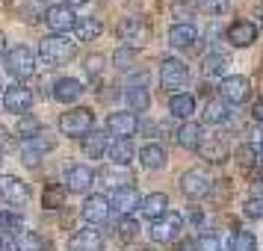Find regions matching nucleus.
<instances>
[{
  "label": "nucleus",
  "instance_id": "46",
  "mask_svg": "<svg viewBox=\"0 0 263 251\" xmlns=\"http://www.w3.org/2000/svg\"><path fill=\"white\" fill-rule=\"evenodd\" d=\"M190 222H192V225H201V222H204V213L198 210V207H192V210H190Z\"/></svg>",
  "mask_w": 263,
  "mask_h": 251
},
{
  "label": "nucleus",
  "instance_id": "30",
  "mask_svg": "<svg viewBox=\"0 0 263 251\" xmlns=\"http://www.w3.org/2000/svg\"><path fill=\"white\" fill-rule=\"evenodd\" d=\"M48 248V242L33 234V230H21V234H15V248L12 251H45Z\"/></svg>",
  "mask_w": 263,
  "mask_h": 251
},
{
  "label": "nucleus",
  "instance_id": "48",
  "mask_svg": "<svg viewBox=\"0 0 263 251\" xmlns=\"http://www.w3.org/2000/svg\"><path fill=\"white\" fill-rule=\"evenodd\" d=\"M6 145H9V133L0 127V154H3V148H6Z\"/></svg>",
  "mask_w": 263,
  "mask_h": 251
},
{
  "label": "nucleus",
  "instance_id": "50",
  "mask_svg": "<svg viewBox=\"0 0 263 251\" xmlns=\"http://www.w3.org/2000/svg\"><path fill=\"white\" fill-rule=\"evenodd\" d=\"M3 45H6V38H3V33H0V53H3Z\"/></svg>",
  "mask_w": 263,
  "mask_h": 251
},
{
  "label": "nucleus",
  "instance_id": "38",
  "mask_svg": "<svg viewBox=\"0 0 263 251\" xmlns=\"http://www.w3.org/2000/svg\"><path fill=\"white\" fill-rule=\"evenodd\" d=\"M62 204H65V189L57 186V183H50L48 189H45V207L48 210H60Z\"/></svg>",
  "mask_w": 263,
  "mask_h": 251
},
{
  "label": "nucleus",
  "instance_id": "4",
  "mask_svg": "<svg viewBox=\"0 0 263 251\" xmlns=\"http://www.w3.org/2000/svg\"><path fill=\"white\" fill-rule=\"evenodd\" d=\"M249 95H251L249 77L231 74V77H222V80H219V101H225V104H242Z\"/></svg>",
  "mask_w": 263,
  "mask_h": 251
},
{
  "label": "nucleus",
  "instance_id": "8",
  "mask_svg": "<svg viewBox=\"0 0 263 251\" xmlns=\"http://www.w3.org/2000/svg\"><path fill=\"white\" fill-rule=\"evenodd\" d=\"M213 189V180L210 175L204 171V168H190V171H183V178H180V192L186 195V198H204V195H210Z\"/></svg>",
  "mask_w": 263,
  "mask_h": 251
},
{
  "label": "nucleus",
  "instance_id": "28",
  "mask_svg": "<svg viewBox=\"0 0 263 251\" xmlns=\"http://www.w3.org/2000/svg\"><path fill=\"white\" fill-rule=\"evenodd\" d=\"M107 154H109V160H112V166H127L133 160V145H130V139H116V142L107 148Z\"/></svg>",
  "mask_w": 263,
  "mask_h": 251
},
{
  "label": "nucleus",
  "instance_id": "40",
  "mask_svg": "<svg viewBox=\"0 0 263 251\" xmlns=\"http://www.w3.org/2000/svg\"><path fill=\"white\" fill-rule=\"evenodd\" d=\"M136 230H139V225L133 222L130 216H124V219L119 222V237L121 239H133V237H136Z\"/></svg>",
  "mask_w": 263,
  "mask_h": 251
},
{
  "label": "nucleus",
  "instance_id": "12",
  "mask_svg": "<svg viewBox=\"0 0 263 251\" xmlns=\"http://www.w3.org/2000/svg\"><path fill=\"white\" fill-rule=\"evenodd\" d=\"M0 198L15 204V207H21V204H27V198H30V189H27V183L21 178H15V175H0Z\"/></svg>",
  "mask_w": 263,
  "mask_h": 251
},
{
  "label": "nucleus",
  "instance_id": "44",
  "mask_svg": "<svg viewBox=\"0 0 263 251\" xmlns=\"http://www.w3.org/2000/svg\"><path fill=\"white\" fill-rule=\"evenodd\" d=\"M239 163H242V166H251V163H254V151H251V145H246V148H239Z\"/></svg>",
  "mask_w": 263,
  "mask_h": 251
},
{
  "label": "nucleus",
  "instance_id": "17",
  "mask_svg": "<svg viewBox=\"0 0 263 251\" xmlns=\"http://www.w3.org/2000/svg\"><path fill=\"white\" fill-rule=\"evenodd\" d=\"M68 251H104V237L95 227H83L68 239Z\"/></svg>",
  "mask_w": 263,
  "mask_h": 251
},
{
  "label": "nucleus",
  "instance_id": "49",
  "mask_svg": "<svg viewBox=\"0 0 263 251\" xmlns=\"http://www.w3.org/2000/svg\"><path fill=\"white\" fill-rule=\"evenodd\" d=\"M83 3H89V0H65V6H71V9L74 6H83Z\"/></svg>",
  "mask_w": 263,
  "mask_h": 251
},
{
  "label": "nucleus",
  "instance_id": "25",
  "mask_svg": "<svg viewBox=\"0 0 263 251\" xmlns=\"http://www.w3.org/2000/svg\"><path fill=\"white\" fill-rule=\"evenodd\" d=\"M198 154L207 160V163H225L228 160V145L222 139H204L198 145Z\"/></svg>",
  "mask_w": 263,
  "mask_h": 251
},
{
  "label": "nucleus",
  "instance_id": "7",
  "mask_svg": "<svg viewBox=\"0 0 263 251\" xmlns=\"http://www.w3.org/2000/svg\"><path fill=\"white\" fill-rule=\"evenodd\" d=\"M160 83H163V89H168V92L183 89V86L190 83V68L180 60L168 56V60H163V65H160Z\"/></svg>",
  "mask_w": 263,
  "mask_h": 251
},
{
  "label": "nucleus",
  "instance_id": "23",
  "mask_svg": "<svg viewBox=\"0 0 263 251\" xmlns=\"http://www.w3.org/2000/svg\"><path fill=\"white\" fill-rule=\"evenodd\" d=\"M168 112L175 115V119H190L192 112H195V98L190 95V92H175L172 95V101H168Z\"/></svg>",
  "mask_w": 263,
  "mask_h": 251
},
{
  "label": "nucleus",
  "instance_id": "36",
  "mask_svg": "<svg viewBox=\"0 0 263 251\" xmlns=\"http://www.w3.org/2000/svg\"><path fill=\"white\" fill-rule=\"evenodd\" d=\"M112 62H116L119 71H130L133 65H136V50L124 45V48H119L116 53H112Z\"/></svg>",
  "mask_w": 263,
  "mask_h": 251
},
{
  "label": "nucleus",
  "instance_id": "3",
  "mask_svg": "<svg viewBox=\"0 0 263 251\" xmlns=\"http://www.w3.org/2000/svg\"><path fill=\"white\" fill-rule=\"evenodd\" d=\"M92 127H95V115H92V109H86V107H74L60 115V130L65 136L83 139L86 133H92Z\"/></svg>",
  "mask_w": 263,
  "mask_h": 251
},
{
  "label": "nucleus",
  "instance_id": "33",
  "mask_svg": "<svg viewBox=\"0 0 263 251\" xmlns=\"http://www.w3.org/2000/svg\"><path fill=\"white\" fill-rule=\"evenodd\" d=\"M0 230L3 234H21L24 230V216L12 210H0Z\"/></svg>",
  "mask_w": 263,
  "mask_h": 251
},
{
  "label": "nucleus",
  "instance_id": "35",
  "mask_svg": "<svg viewBox=\"0 0 263 251\" xmlns=\"http://www.w3.org/2000/svg\"><path fill=\"white\" fill-rule=\"evenodd\" d=\"M231 251H257V239L251 230H234L231 237Z\"/></svg>",
  "mask_w": 263,
  "mask_h": 251
},
{
  "label": "nucleus",
  "instance_id": "45",
  "mask_svg": "<svg viewBox=\"0 0 263 251\" xmlns=\"http://www.w3.org/2000/svg\"><path fill=\"white\" fill-rule=\"evenodd\" d=\"M175 251H198V242H195V239H183V242H178Z\"/></svg>",
  "mask_w": 263,
  "mask_h": 251
},
{
  "label": "nucleus",
  "instance_id": "43",
  "mask_svg": "<svg viewBox=\"0 0 263 251\" xmlns=\"http://www.w3.org/2000/svg\"><path fill=\"white\" fill-rule=\"evenodd\" d=\"M101 68H104V56H101V53H95V56H89V60H86V71L92 74V77L101 74Z\"/></svg>",
  "mask_w": 263,
  "mask_h": 251
},
{
  "label": "nucleus",
  "instance_id": "27",
  "mask_svg": "<svg viewBox=\"0 0 263 251\" xmlns=\"http://www.w3.org/2000/svg\"><path fill=\"white\" fill-rule=\"evenodd\" d=\"M124 101H127L130 112H145V109L151 107V92H148L145 86H130V89L124 92Z\"/></svg>",
  "mask_w": 263,
  "mask_h": 251
},
{
  "label": "nucleus",
  "instance_id": "22",
  "mask_svg": "<svg viewBox=\"0 0 263 251\" xmlns=\"http://www.w3.org/2000/svg\"><path fill=\"white\" fill-rule=\"evenodd\" d=\"M175 139H178L180 148L198 151V145L204 142V130H201V124H195V121H186V124H180V130L175 133Z\"/></svg>",
  "mask_w": 263,
  "mask_h": 251
},
{
  "label": "nucleus",
  "instance_id": "11",
  "mask_svg": "<svg viewBox=\"0 0 263 251\" xmlns=\"http://www.w3.org/2000/svg\"><path fill=\"white\" fill-rule=\"evenodd\" d=\"M139 130V119L136 112H109L107 115V133L116 139H130Z\"/></svg>",
  "mask_w": 263,
  "mask_h": 251
},
{
  "label": "nucleus",
  "instance_id": "37",
  "mask_svg": "<svg viewBox=\"0 0 263 251\" xmlns=\"http://www.w3.org/2000/svg\"><path fill=\"white\" fill-rule=\"evenodd\" d=\"M18 133L24 136V139H33V136H39L42 133V124H39V119L36 115H21V121H18Z\"/></svg>",
  "mask_w": 263,
  "mask_h": 251
},
{
  "label": "nucleus",
  "instance_id": "26",
  "mask_svg": "<svg viewBox=\"0 0 263 251\" xmlns=\"http://www.w3.org/2000/svg\"><path fill=\"white\" fill-rule=\"evenodd\" d=\"M166 148H160V145H145L142 151H139V163H142L145 168H151V171H157V168L166 166Z\"/></svg>",
  "mask_w": 263,
  "mask_h": 251
},
{
  "label": "nucleus",
  "instance_id": "18",
  "mask_svg": "<svg viewBox=\"0 0 263 251\" xmlns=\"http://www.w3.org/2000/svg\"><path fill=\"white\" fill-rule=\"evenodd\" d=\"M195 38H198V30H195V24H190V21H180V24H175L168 30V45L178 48V50L192 48Z\"/></svg>",
  "mask_w": 263,
  "mask_h": 251
},
{
  "label": "nucleus",
  "instance_id": "39",
  "mask_svg": "<svg viewBox=\"0 0 263 251\" xmlns=\"http://www.w3.org/2000/svg\"><path fill=\"white\" fill-rule=\"evenodd\" d=\"M242 213L246 219H263V198H249L242 204Z\"/></svg>",
  "mask_w": 263,
  "mask_h": 251
},
{
  "label": "nucleus",
  "instance_id": "24",
  "mask_svg": "<svg viewBox=\"0 0 263 251\" xmlns=\"http://www.w3.org/2000/svg\"><path fill=\"white\" fill-rule=\"evenodd\" d=\"M107 148H109V142L101 130H92V133L83 136V154L89 157V160H101V157L107 154Z\"/></svg>",
  "mask_w": 263,
  "mask_h": 251
},
{
  "label": "nucleus",
  "instance_id": "20",
  "mask_svg": "<svg viewBox=\"0 0 263 251\" xmlns=\"http://www.w3.org/2000/svg\"><path fill=\"white\" fill-rule=\"evenodd\" d=\"M139 192H136V186H121V189L112 192V207L119 210L121 216H130L133 210H139Z\"/></svg>",
  "mask_w": 263,
  "mask_h": 251
},
{
  "label": "nucleus",
  "instance_id": "51",
  "mask_svg": "<svg viewBox=\"0 0 263 251\" xmlns=\"http://www.w3.org/2000/svg\"><path fill=\"white\" fill-rule=\"evenodd\" d=\"M0 163H3V154H0Z\"/></svg>",
  "mask_w": 263,
  "mask_h": 251
},
{
  "label": "nucleus",
  "instance_id": "1",
  "mask_svg": "<svg viewBox=\"0 0 263 251\" xmlns=\"http://www.w3.org/2000/svg\"><path fill=\"white\" fill-rule=\"evenodd\" d=\"M74 53H77V45H74L68 36H62V33L45 36L42 45H39V56L48 62V68H60V65H65V62H71Z\"/></svg>",
  "mask_w": 263,
  "mask_h": 251
},
{
  "label": "nucleus",
  "instance_id": "14",
  "mask_svg": "<svg viewBox=\"0 0 263 251\" xmlns=\"http://www.w3.org/2000/svg\"><path fill=\"white\" fill-rule=\"evenodd\" d=\"M225 38L234 48H249V45L257 42V27L251 24V21H246V18H239V21H234V24L228 27Z\"/></svg>",
  "mask_w": 263,
  "mask_h": 251
},
{
  "label": "nucleus",
  "instance_id": "9",
  "mask_svg": "<svg viewBox=\"0 0 263 251\" xmlns=\"http://www.w3.org/2000/svg\"><path fill=\"white\" fill-rule=\"evenodd\" d=\"M3 107L6 112H15V115H27V109L33 107V92L27 89L24 83H15L3 92Z\"/></svg>",
  "mask_w": 263,
  "mask_h": 251
},
{
  "label": "nucleus",
  "instance_id": "19",
  "mask_svg": "<svg viewBox=\"0 0 263 251\" xmlns=\"http://www.w3.org/2000/svg\"><path fill=\"white\" fill-rule=\"evenodd\" d=\"M139 210H142L145 219L157 222L163 213H168V195L166 192H151V195H145L142 201H139Z\"/></svg>",
  "mask_w": 263,
  "mask_h": 251
},
{
  "label": "nucleus",
  "instance_id": "2",
  "mask_svg": "<svg viewBox=\"0 0 263 251\" xmlns=\"http://www.w3.org/2000/svg\"><path fill=\"white\" fill-rule=\"evenodd\" d=\"M3 65H6V71L12 74L15 80L24 83V80H30V77L36 74V53L30 48H24V45H18V48H12L6 53Z\"/></svg>",
  "mask_w": 263,
  "mask_h": 251
},
{
  "label": "nucleus",
  "instance_id": "6",
  "mask_svg": "<svg viewBox=\"0 0 263 251\" xmlns=\"http://www.w3.org/2000/svg\"><path fill=\"white\" fill-rule=\"evenodd\" d=\"M180 230H183V216L175 213V210H168V213H163L151 225V239L154 242H175Z\"/></svg>",
  "mask_w": 263,
  "mask_h": 251
},
{
  "label": "nucleus",
  "instance_id": "15",
  "mask_svg": "<svg viewBox=\"0 0 263 251\" xmlns=\"http://www.w3.org/2000/svg\"><path fill=\"white\" fill-rule=\"evenodd\" d=\"M45 21H48L50 30H57V33H65V30H71V27H74L77 15H74L71 6H65V3H57V6H48V9H45Z\"/></svg>",
  "mask_w": 263,
  "mask_h": 251
},
{
  "label": "nucleus",
  "instance_id": "41",
  "mask_svg": "<svg viewBox=\"0 0 263 251\" xmlns=\"http://www.w3.org/2000/svg\"><path fill=\"white\" fill-rule=\"evenodd\" d=\"M198 6L210 15H222L228 9V0H198Z\"/></svg>",
  "mask_w": 263,
  "mask_h": 251
},
{
  "label": "nucleus",
  "instance_id": "47",
  "mask_svg": "<svg viewBox=\"0 0 263 251\" xmlns=\"http://www.w3.org/2000/svg\"><path fill=\"white\" fill-rule=\"evenodd\" d=\"M251 112H254V119H257V121H263V98L254 104V109H251Z\"/></svg>",
  "mask_w": 263,
  "mask_h": 251
},
{
  "label": "nucleus",
  "instance_id": "10",
  "mask_svg": "<svg viewBox=\"0 0 263 251\" xmlns=\"http://www.w3.org/2000/svg\"><path fill=\"white\" fill-rule=\"evenodd\" d=\"M148 36H151V30H148V24H145L142 18H124L119 24V38L127 42V48H133V50L139 48V45H145Z\"/></svg>",
  "mask_w": 263,
  "mask_h": 251
},
{
  "label": "nucleus",
  "instance_id": "32",
  "mask_svg": "<svg viewBox=\"0 0 263 251\" xmlns=\"http://www.w3.org/2000/svg\"><path fill=\"white\" fill-rule=\"evenodd\" d=\"M101 180H107L109 186H116V189H121V186H133V175L127 171V168H107V171H101Z\"/></svg>",
  "mask_w": 263,
  "mask_h": 251
},
{
  "label": "nucleus",
  "instance_id": "29",
  "mask_svg": "<svg viewBox=\"0 0 263 251\" xmlns=\"http://www.w3.org/2000/svg\"><path fill=\"white\" fill-rule=\"evenodd\" d=\"M74 33H77L80 42H92V38H98L104 33V24L98 18H77L74 21Z\"/></svg>",
  "mask_w": 263,
  "mask_h": 251
},
{
  "label": "nucleus",
  "instance_id": "21",
  "mask_svg": "<svg viewBox=\"0 0 263 251\" xmlns=\"http://www.w3.org/2000/svg\"><path fill=\"white\" fill-rule=\"evenodd\" d=\"M80 95H83V83L74 80V77H60V80L53 83V98H57L60 104H74Z\"/></svg>",
  "mask_w": 263,
  "mask_h": 251
},
{
  "label": "nucleus",
  "instance_id": "42",
  "mask_svg": "<svg viewBox=\"0 0 263 251\" xmlns=\"http://www.w3.org/2000/svg\"><path fill=\"white\" fill-rule=\"evenodd\" d=\"M195 242H198V251H222V242H219L213 234H204V237H198Z\"/></svg>",
  "mask_w": 263,
  "mask_h": 251
},
{
  "label": "nucleus",
  "instance_id": "34",
  "mask_svg": "<svg viewBox=\"0 0 263 251\" xmlns=\"http://www.w3.org/2000/svg\"><path fill=\"white\" fill-rule=\"evenodd\" d=\"M225 71H228V56L210 53V56L204 60V77H225Z\"/></svg>",
  "mask_w": 263,
  "mask_h": 251
},
{
  "label": "nucleus",
  "instance_id": "31",
  "mask_svg": "<svg viewBox=\"0 0 263 251\" xmlns=\"http://www.w3.org/2000/svg\"><path fill=\"white\" fill-rule=\"evenodd\" d=\"M231 119V109H228L225 101H207V107H204V121L207 124H225V121Z\"/></svg>",
  "mask_w": 263,
  "mask_h": 251
},
{
  "label": "nucleus",
  "instance_id": "13",
  "mask_svg": "<svg viewBox=\"0 0 263 251\" xmlns=\"http://www.w3.org/2000/svg\"><path fill=\"white\" fill-rule=\"evenodd\" d=\"M95 183V171L89 166H68L65 168V183H62V189L65 192H86L89 186Z\"/></svg>",
  "mask_w": 263,
  "mask_h": 251
},
{
  "label": "nucleus",
  "instance_id": "5",
  "mask_svg": "<svg viewBox=\"0 0 263 251\" xmlns=\"http://www.w3.org/2000/svg\"><path fill=\"white\" fill-rule=\"evenodd\" d=\"M53 145H57V139L50 133H39L33 139H24V145H21V163L36 168L42 163V157L48 154V151H53Z\"/></svg>",
  "mask_w": 263,
  "mask_h": 251
},
{
  "label": "nucleus",
  "instance_id": "16",
  "mask_svg": "<svg viewBox=\"0 0 263 251\" xmlns=\"http://www.w3.org/2000/svg\"><path fill=\"white\" fill-rule=\"evenodd\" d=\"M109 210H112V207H109V201L104 198V195H89V198L83 201V219L92 227L104 225V222L109 219Z\"/></svg>",
  "mask_w": 263,
  "mask_h": 251
}]
</instances>
